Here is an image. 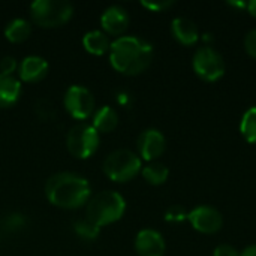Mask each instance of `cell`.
Returning a JSON list of instances; mask_svg holds the SVG:
<instances>
[{"label": "cell", "mask_w": 256, "mask_h": 256, "mask_svg": "<svg viewBox=\"0 0 256 256\" xmlns=\"http://www.w3.org/2000/svg\"><path fill=\"white\" fill-rule=\"evenodd\" d=\"M126 212L124 198L114 190H102L87 202L86 216L94 225L105 226L123 218Z\"/></svg>", "instance_id": "3"}, {"label": "cell", "mask_w": 256, "mask_h": 256, "mask_svg": "<svg viewBox=\"0 0 256 256\" xmlns=\"http://www.w3.org/2000/svg\"><path fill=\"white\" fill-rule=\"evenodd\" d=\"M32 33V26L27 20L24 18H15L12 21L8 22V26L4 27V36L9 42L14 44H20L24 42Z\"/></svg>", "instance_id": "18"}, {"label": "cell", "mask_w": 256, "mask_h": 256, "mask_svg": "<svg viewBox=\"0 0 256 256\" xmlns=\"http://www.w3.org/2000/svg\"><path fill=\"white\" fill-rule=\"evenodd\" d=\"M141 168V159L138 154L128 148L114 150L104 160V172L117 183L132 180Z\"/></svg>", "instance_id": "5"}, {"label": "cell", "mask_w": 256, "mask_h": 256, "mask_svg": "<svg viewBox=\"0 0 256 256\" xmlns=\"http://www.w3.org/2000/svg\"><path fill=\"white\" fill-rule=\"evenodd\" d=\"M21 94V82L14 75L0 74V108H9L16 104Z\"/></svg>", "instance_id": "15"}, {"label": "cell", "mask_w": 256, "mask_h": 256, "mask_svg": "<svg viewBox=\"0 0 256 256\" xmlns=\"http://www.w3.org/2000/svg\"><path fill=\"white\" fill-rule=\"evenodd\" d=\"M192 66L195 74L208 82H214L225 74V60L220 52L212 46L198 48L192 58Z\"/></svg>", "instance_id": "7"}, {"label": "cell", "mask_w": 256, "mask_h": 256, "mask_svg": "<svg viewBox=\"0 0 256 256\" xmlns=\"http://www.w3.org/2000/svg\"><path fill=\"white\" fill-rule=\"evenodd\" d=\"M16 69H18V63L12 56H6L0 60V74L12 75Z\"/></svg>", "instance_id": "25"}, {"label": "cell", "mask_w": 256, "mask_h": 256, "mask_svg": "<svg viewBox=\"0 0 256 256\" xmlns=\"http://www.w3.org/2000/svg\"><path fill=\"white\" fill-rule=\"evenodd\" d=\"M248 10L250 12V15L252 16H255L256 18V0H252V2H248Z\"/></svg>", "instance_id": "30"}, {"label": "cell", "mask_w": 256, "mask_h": 256, "mask_svg": "<svg viewBox=\"0 0 256 256\" xmlns=\"http://www.w3.org/2000/svg\"><path fill=\"white\" fill-rule=\"evenodd\" d=\"M135 249L140 256H164L165 240L154 230H142L135 238Z\"/></svg>", "instance_id": "12"}, {"label": "cell", "mask_w": 256, "mask_h": 256, "mask_svg": "<svg viewBox=\"0 0 256 256\" xmlns=\"http://www.w3.org/2000/svg\"><path fill=\"white\" fill-rule=\"evenodd\" d=\"M238 256H256V244H252V246L246 248Z\"/></svg>", "instance_id": "29"}, {"label": "cell", "mask_w": 256, "mask_h": 256, "mask_svg": "<svg viewBox=\"0 0 256 256\" xmlns=\"http://www.w3.org/2000/svg\"><path fill=\"white\" fill-rule=\"evenodd\" d=\"M66 111L76 120H86L94 114V96L82 86H72L66 90L63 99Z\"/></svg>", "instance_id": "8"}, {"label": "cell", "mask_w": 256, "mask_h": 256, "mask_svg": "<svg viewBox=\"0 0 256 256\" xmlns=\"http://www.w3.org/2000/svg\"><path fill=\"white\" fill-rule=\"evenodd\" d=\"M24 224H26V219L22 218V214H18V213L6 216L4 220L2 222V225L6 231H18L24 226Z\"/></svg>", "instance_id": "23"}, {"label": "cell", "mask_w": 256, "mask_h": 256, "mask_svg": "<svg viewBox=\"0 0 256 256\" xmlns=\"http://www.w3.org/2000/svg\"><path fill=\"white\" fill-rule=\"evenodd\" d=\"M66 146L72 156L78 159H88L99 147V132L87 123L75 124L68 132Z\"/></svg>", "instance_id": "6"}, {"label": "cell", "mask_w": 256, "mask_h": 256, "mask_svg": "<svg viewBox=\"0 0 256 256\" xmlns=\"http://www.w3.org/2000/svg\"><path fill=\"white\" fill-rule=\"evenodd\" d=\"M141 4L144 8H147L148 10L153 12H164L165 9L171 8L174 4V2H168V0H162V2H141Z\"/></svg>", "instance_id": "26"}, {"label": "cell", "mask_w": 256, "mask_h": 256, "mask_svg": "<svg viewBox=\"0 0 256 256\" xmlns=\"http://www.w3.org/2000/svg\"><path fill=\"white\" fill-rule=\"evenodd\" d=\"M188 219L194 230L202 234H214L224 225V218L219 210L210 206H200L188 213Z\"/></svg>", "instance_id": "9"}, {"label": "cell", "mask_w": 256, "mask_h": 256, "mask_svg": "<svg viewBox=\"0 0 256 256\" xmlns=\"http://www.w3.org/2000/svg\"><path fill=\"white\" fill-rule=\"evenodd\" d=\"M153 60V46L138 36H120L111 42V66L123 75L144 72Z\"/></svg>", "instance_id": "1"}, {"label": "cell", "mask_w": 256, "mask_h": 256, "mask_svg": "<svg viewBox=\"0 0 256 256\" xmlns=\"http://www.w3.org/2000/svg\"><path fill=\"white\" fill-rule=\"evenodd\" d=\"M244 48L249 56L256 58V28L250 30L244 38Z\"/></svg>", "instance_id": "27"}, {"label": "cell", "mask_w": 256, "mask_h": 256, "mask_svg": "<svg viewBox=\"0 0 256 256\" xmlns=\"http://www.w3.org/2000/svg\"><path fill=\"white\" fill-rule=\"evenodd\" d=\"M171 32H172L174 38L183 45H194L200 38L198 26L186 16L174 18L172 24H171Z\"/></svg>", "instance_id": "14"}, {"label": "cell", "mask_w": 256, "mask_h": 256, "mask_svg": "<svg viewBox=\"0 0 256 256\" xmlns=\"http://www.w3.org/2000/svg\"><path fill=\"white\" fill-rule=\"evenodd\" d=\"M45 195L52 206L74 210L88 202L92 188L87 178L80 174L58 172L46 182Z\"/></svg>", "instance_id": "2"}, {"label": "cell", "mask_w": 256, "mask_h": 256, "mask_svg": "<svg viewBox=\"0 0 256 256\" xmlns=\"http://www.w3.org/2000/svg\"><path fill=\"white\" fill-rule=\"evenodd\" d=\"M240 132L246 138V141L252 144L256 142V106L249 108L243 114L242 123H240Z\"/></svg>", "instance_id": "20"}, {"label": "cell", "mask_w": 256, "mask_h": 256, "mask_svg": "<svg viewBox=\"0 0 256 256\" xmlns=\"http://www.w3.org/2000/svg\"><path fill=\"white\" fill-rule=\"evenodd\" d=\"M129 21L130 18H129L128 10L118 4H112L106 8L100 16V24H102L104 32L108 34H114V36L124 33L126 28L129 27Z\"/></svg>", "instance_id": "11"}, {"label": "cell", "mask_w": 256, "mask_h": 256, "mask_svg": "<svg viewBox=\"0 0 256 256\" xmlns=\"http://www.w3.org/2000/svg\"><path fill=\"white\" fill-rule=\"evenodd\" d=\"M74 230H75V232H76L81 238L88 240V242L96 240V238L99 237V234H100V228H99L98 225H94L93 222H90L87 218H86V219H78V220L74 224Z\"/></svg>", "instance_id": "21"}, {"label": "cell", "mask_w": 256, "mask_h": 256, "mask_svg": "<svg viewBox=\"0 0 256 256\" xmlns=\"http://www.w3.org/2000/svg\"><path fill=\"white\" fill-rule=\"evenodd\" d=\"M18 74L24 82H38L48 74V63L40 56H27L18 64Z\"/></svg>", "instance_id": "13"}, {"label": "cell", "mask_w": 256, "mask_h": 256, "mask_svg": "<svg viewBox=\"0 0 256 256\" xmlns=\"http://www.w3.org/2000/svg\"><path fill=\"white\" fill-rule=\"evenodd\" d=\"M82 45L90 54H94V56H102V54L108 52L111 48V42H110L106 33L100 32V30L87 32L82 38Z\"/></svg>", "instance_id": "17"}, {"label": "cell", "mask_w": 256, "mask_h": 256, "mask_svg": "<svg viewBox=\"0 0 256 256\" xmlns=\"http://www.w3.org/2000/svg\"><path fill=\"white\" fill-rule=\"evenodd\" d=\"M168 176H170V171L168 168L160 164V162H150L148 165H146L142 168V177L146 178L147 183L153 184V186H159V184H164L166 180H168Z\"/></svg>", "instance_id": "19"}, {"label": "cell", "mask_w": 256, "mask_h": 256, "mask_svg": "<svg viewBox=\"0 0 256 256\" xmlns=\"http://www.w3.org/2000/svg\"><path fill=\"white\" fill-rule=\"evenodd\" d=\"M165 219L168 222H182V220L188 219V213H186V210L183 207L174 206V207H171V208L166 210Z\"/></svg>", "instance_id": "24"}, {"label": "cell", "mask_w": 256, "mask_h": 256, "mask_svg": "<svg viewBox=\"0 0 256 256\" xmlns=\"http://www.w3.org/2000/svg\"><path fill=\"white\" fill-rule=\"evenodd\" d=\"M238 250L231 246V244H219L214 252H213V256H238Z\"/></svg>", "instance_id": "28"}, {"label": "cell", "mask_w": 256, "mask_h": 256, "mask_svg": "<svg viewBox=\"0 0 256 256\" xmlns=\"http://www.w3.org/2000/svg\"><path fill=\"white\" fill-rule=\"evenodd\" d=\"M34 111L38 114V117L44 122H51L56 118L57 116V111H56V106L50 100V99H45V98H40L36 100L34 104Z\"/></svg>", "instance_id": "22"}, {"label": "cell", "mask_w": 256, "mask_h": 256, "mask_svg": "<svg viewBox=\"0 0 256 256\" xmlns=\"http://www.w3.org/2000/svg\"><path fill=\"white\" fill-rule=\"evenodd\" d=\"M74 6L64 0H36L30 4L32 20L40 27H58L70 20Z\"/></svg>", "instance_id": "4"}, {"label": "cell", "mask_w": 256, "mask_h": 256, "mask_svg": "<svg viewBox=\"0 0 256 256\" xmlns=\"http://www.w3.org/2000/svg\"><path fill=\"white\" fill-rule=\"evenodd\" d=\"M92 126L102 134H110L118 126V114L111 106H100L93 114V123Z\"/></svg>", "instance_id": "16"}, {"label": "cell", "mask_w": 256, "mask_h": 256, "mask_svg": "<svg viewBox=\"0 0 256 256\" xmlns=\"http://www.w3.org/2000/svg\"><path fill=\"white\" fill-rule=\"evenodd\" d=\"M136 146H138L140 156L144 160L154 162L159 156L164 154L165 147H166V140H165V136H164V134L160 130H158V129H146L138 136Z\"/></svg>", "instance_id": "10"}]
</instances>
